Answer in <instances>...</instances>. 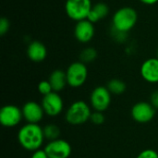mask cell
Instances as JSON below:
<instances>
[{
	"instance_id": "7a4b0ae2",
	"label": "cell",
	"mask_w": 158,
	"mask_h": 158,
	"mask_svg": "<svg viewBox=\"0 0 158 158\" xmlns=\"http://www.w3.org/2000/svg\"><path fill=\"white\" fill-rule=\"evenodd\" d=\"M138 20V15L134 8L123 6L117 10L113 16V28L123 32H129L134 28Z\"/></svg>"
},
{
	"instance_id": "2e32d148",
	"label": "cell",
	"mask_w": 158,
	"mask_h": 158,
	"mask_svg": "<svg viewBox=\"0 0 158 158\" xmlns=\"http://www.w3.org/2000/svg\"><path fill=\"white\" fill-rule=\"evenodd\" d=\"M109 13V7L105 3H97L93 6L87 19L91 21L92 23L98 22L100 19L106 18Z\"/></svg>"
},
{
	"instance_id": "8fae6325",
	"label": "cell",
	"mask_w": 158,
	"mask_h": 158,
	"mask_svg": "<svg viewBox=\"0 0 158 158\" xmlns=\"http://www.w3.org/2000/svg\"><path fill=\"white\" fill-rule=\"evenodd\" d=\"M44 111L42 105L37 104L36 102L30 101L27 102L22 107V115L25 120L28 123L38 124L44 117Z\"/></svg>"
},
{
	"instance_id": "83f0119b",
	"label": "cell",
	"mask_w": 158,
	"mask_h": 158,
	"mask_svg": "<svg viewBox=\"0 0 158 158\" xmlns=\"http://www.w3.org/2000/svg\"><path fill=\"white\" fill-rule=\"evenodd\" d=\"M157 58H158V51H157Z\"/></svg>"
},
{
	"instance_id": "e0dca14e",
	"label": "cell",
	"mask_w": 158,
	"mask_h": 158,
	"mask_svg": "<svg viewBox=\"0 0 158 158\" xmlns=\"http://www.w3.org/2000/svg\"><path fill=\"white\" fill-rule=\"evenodd\" d=\"M111 94H122L126 91V83L118 79H113L108 81L107 87Z\"/></svg>"
},
{
	"instance_id": "9a60e30c",
	"label": "cell",
	"mask_w": 158,
	"mask_h": 158,
	"mask_svg": "<svg viewBox=\"0 0 158 158\" xmlns=\"http://www.w3.org/2000/svg\"><path fill=\"white\" fill-rule=\"evenodd\" d=\"M49 82L51 83V86L53 88V91L57 93L62 91L65 86L68 84L67 81V74L61 69H56L54 70L49 77Z\"/></svg>"
},
{
	"instance_id": "d6986e66",
	"label": "cell",
	"mask_w": 158,
	"mask_h": 158,
	"mask_svg": "<svg viewBox=\"0 0 158 158\" xmlns=\"http://www.w3.org/2000/svg\"><path fill=\"white\" fill-rule=\"evenodd\" d=\"M97 57V51L93 47L84 48L80 54V59L82 63H91Z\"/></svg>"
},
{
	"instance_id": "ffe728a7",
	"label": "cell",
	"mask_w": 158,
	"mask_h": 158,
	"mask_svg": "<svg viewBox=\"0 0 158 158\" xmlns=\"http://www.w3.org/2000/svg\"><path fill=\"white\" fill-rule=\"evenodd\" d=\"M38 91L44 96L51 94L52 92H54L49 81H40L39 84H38Z\"/></svg>"
},
{
	"instance_id": "7c38bea8",
	"label": "cell",
	"mask_w": 158,
	"mask_h": 158,
	"mask_svg": "<svg viewBox=\"0 0 158 158\" xmlns=\"http://www.w3.org/2000/svg\"><path fill=\"white\" fill-rule=\"evenodd\" d=\"M74 35L76 39L81 43L90 42L94 38V23H92L88 19L78 21L75 25Z\"/></svg>"
},
{
	"instance_id": "603a6c76",
	"label": "cell",
	"mask_w": 158,
	"mask_h": 158,
	"mask_svg": "<svg viewBox=\"0 0 158 158\" xmlns=\"http://www.w3.org/2000/svg\"><path fill=\"white\" fill-rule=\"evenodd\" d=\"M136 158H158V154L153 149H146L141 152Z\"/></svg>"
},
{
	"instance_id": "4fadbf2b",
	"label": "cell",
	"mask_w": 158,
	"mask_h": 158,
	"mask_svg": "<svg viewBox=\"0 0 158 158\" xmlns=\"http://www.w3.org/2000/svg\"><path fill=\"white\" fill-rule=\"evenodd\" d=\"M141 75L144 81L150 83L158 82V58H149L141 66Z\"/></svg>"
},
{
	"instance_id": "5bb4252c",
	"label": "cell",
	"mask_w": 158,
	"mask_h": 158,
	"mask_svg": "<svg viewBox=\"0 0 158 158\" xmlns=\"http://www.w3.org/2000/svg\"><path fill=\"white\" fill-rule=\"evenodd\" d=\"M27 56L33 62H41L44 60L47 56L46 47L43 43L39 41H33L28 45Z\"/></svg>"
},
{
	"instance_id": "d4e9b609",
	"label": "cell",
	"mask_w": 158,
	"mask_h": 158,
	"mask_svg": "<svg viewBox=\"0 0 158 158\" xmlns=\"http://www.w3.org/2000/svg\"><path fill=\"white\" fill-rule=\"evenodd\" d=\"M156 109H158V90L155 91L151 94V103H150Z\"/></svg>"
},
{
	"instance_id": "3957f363",
	"label": "cell",
	"mask_w": 158,
	"mask_h": 158,
	"mask_svg": "<svg viewBox=\"0 0 158 158\" xmlns=\"http://www.w3.org/2000/svg\"><path fill=\"white\" fill-rule=\"evenodd\" d=\"M92 112L89 106L83 101H77L70 105L66 113V120L71 125H81L91 118Z\"/></svg>"
},
{
	"instance_id": "484cf974",
	"label": "cell",
	"mask_w": 158,
	"mask_h": 158,
	"mask_svg": "<svg viewBox=\"0 0 158 158\" xmlns=\"http://www.w3.org/2000/svg\"><path fill=\"white\" fill-rule=\"evenodd\" d=\"M31 158H49L47 154L45 153L44 150H37V151H34L32 156H31Z\"/></svg>"
},
{
	"instance_id": "4316f807",
	"label": "cell",
	"mask_w": 158,
	"mask_h": 158,
	"mask_svg": "<svg viewBox=\"0 0 158 158\" xmlns=\"http://www.w3.org/2000/svg\"><path fill=\"white\" fill-rule=\"evenodd\" d=\"M140 1L145 5H154L158 2V0H140Z\"/></svg>"
},
{
	"instance_id": "6da1fadb",
	"label": "cell",
	"mask_w": 158,
	"mask_h": 158,
	"mask_svg": "<svg viewBox=\"0 0 158 158\" xmlns=\"http://www.w3.org/2000/svg\"><path fill=\"white\" fill-rule=\"evenodd\" d=\"M44 140L43 128L38 124L27 123L18 133V141L19 144L27 151H37L42 146Z\"/></svg>"
},
{
	"instance_id": "277c9868",
	"label": "cell",
	"mask_w": 158,
	"mask_h": 158,
	"mask_svg": "<svg viewBox=\"0 0 158 158\" xmlns=\"http://www.w3.org/2000/svg\"><path fill=\"white\" fill-rule=\"evenodd\" d=\"M92 7L91 0H67L65 5L67 15L77 22L87 19Z\"/></svg>"
},
{
	"instance_id": "7402d4cb",
	"label": "cell",
	"mask_w": 158,
	"mask_h": 158,
	"mask_svg": "<svg viewBox=\"0 0 158 158\" xmlns=\"http://www.w3.org/2000/svg\"><path fill=\"white\" fill-rule=\"evenodd\" d=\"M112 36H113V38L117 42L122 43L127 38V32H123V31H118V30H116L115 28L112 27Z\"/></svg>"
},
{
	"instance_id": "52a82bcc",
	"label": "cell",
	"mask_w": 158,
	"mask_h": 158,
	"mask_svg": "<svg viewBox=\"0 0 158 158\" xmlns=\"http://www.w3.org/2000/svg\"><path fill=\"white\" fill-rule=\"evenodd\" d=\"M22 118V110L13 105L5 106L0 110V123L4 127H15L19 124Z\"/></svg>"
},
{
	"instance_id": "8992f818",
	"label": "cell",
	"mask_w": 158,
	"mask_h": 158,
	"mask_svg": "<svg viewBox=\"0 0 158 158\" xmlns=\"http://www.w3.org/2000/svg\"><path fill=\"white\" fill-rule=\"evenodd\" d=\"M91 106L95 111L104 112L111 103V93L106 87L98 86L91 94Z\"/></svg>"
},
{
	"instance_id": "30bf717a",
	"label": "cell",
	"mask_w": 158,
	"mask_h": 158,
	"mask_svg": "<svg viewBox=\"0 0 158 158\" xmlns=\"http://www.w3.org/2000/svg\"><path fill=\"white\" fill-rule=\"evenodd\" d=\"M49 158H69L71 154L70 144L62 139L50 141L44 148Z\"/></svg>"
},
{
	"instance_id": "ba28073f",
	"label": "cell",
	"mask_w": 158,
	"mask_h": 158,
	"mask_svg": "<svg viewBox=\"0 0 158 158\" xmlns=\"http://www.w3.org/2000/svg\"><path fill=\"white\" fill-rule=\"evenodd\" d=\"M42 106L44 113L49 117L58 116L64 107V103L61 96L56 93L52 92L51 94L44 95L42 100Z\"/></svg>"
},
{
	"instance_id": "9c48e42d",
	"label": "cell",
	"mask_w": 158,
	"mask_h": 158,
	"mask_svg": "<svg viewBox=\"0 0 158 158\" xmlns=\"http://www.w3.org/2000/svg\"><path fill=\"white\" fill-rule=\"evenodd\" d=\"M156 115V108L147 102H139L131 108V117L138 123H148Z\"/></svg>"
},
{
	"instance_id": "ac0fdd59",
	"label": "cell",
	"mask_w": 158,
	"mask_h": 158,
	"mask_svg": "<svg viewBox=\"0 0 158 158\" xmlns=\"http://www.w3.org/2000/svg\"><path fill=\"white\" fill-rule=\"evenodd\" d=\"M44 138L50 141H55L59 139L60 136V129L58 126L55 124H48L44 128H43Z\"/></svg>"
},
{
	"instance_id": "cb8c5ba5",
	"label": "cell",
	"mask_w": 158,
	"mask_h": 158,
	"mask_svg": "<svg viewBox=\"0 0 158 158\" xmlns=\"http://www.w3.org/2000/svg\"><path fill=\"white\" fill-rule=\"evenodd\" d=\"M9 30V21L6 18L0 19V35H5Z\"/></svg>"
},
{
	"instance_id": "5b68a950",
	"label": "cell",
	"mask_w": 158,
	"mask_h": 158,
	"mask_svg": "<svg viewBox=\"0 0 158 158\" xmlns=\"http://www.w3.org/2000/svg\"><path fill=\"white\" fill-rule=\"evenodd\" d=\"M67 81L70 87L78 88L84 84L88 77V69L84 63L79 61L69 65L67 69Z\"/></svg>"
},
{
	"instance_id": "44dd1931",
	"label": "cell",
	"mask_w": 158,
	"mask_h": 158,
	"mask_svg": "<svg viewBox=\"0 0 158 158\" xmlns=\"http://www.w3.org/2000/svg\"><path fill=\"white\" fill-rule=\"evenodd\" d=\"M105 119H106V118H105L103 112H100V111H94V113H92L91 118H90L91 122L95 125L103 124L105 122Z\"/></svg>"
}]
</instances>
